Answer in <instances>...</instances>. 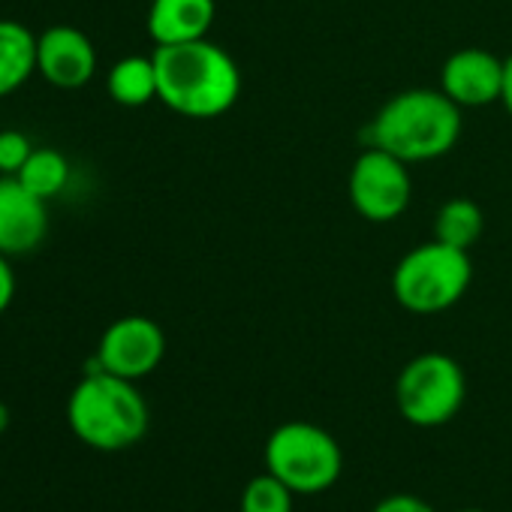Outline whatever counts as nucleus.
Instances as JSON below:
<instances>
[{"instance_id":"5701e85b","label":"nucleus","mask_w":512,"mask_h":512,"mask_svg":"<svg viewBox=\"0 0 512 512\" xmlns=\"http://www.w3.org/2000/svg\"><path fill=\"white\" fill-rule=\"evenodd\" d=\"M458 512H485V509H458Z\"/></svg>"},{"instance_id":"4be33fe9","label":"nucleus","mask_w":512,"mask_h":512,"mask_svg":"<svg viewBox=\"0 0 512 512\" xmlns=\"http://www.w3.org/2000/svg\"><path fill=\"white\" fill-rule=\"evenodd\" d=\"M10 419H13V413H10V407L0 401V437L7 434V428H10Z\"/></svg>"},{"instance_id":"423d86ee","label":"nucleus","mask_w":512,"mask_h":512,"mask_svg":"<svg viewBox=\"0 0 512 512\" xmlns=\"http://www.w3.org/2000/svg\"><path fill=\"white\" fill-rule=\"evenodd\" d=\"M467 398L464 368L446 353L413 356L395 380L398 413L416 428H440L458 416Z\"/></svg>"},{"instance_id":"4468645a","label":"nucleus","mask_w":512,"mask_h":512,"mask_svg":"<svg viewBox=\"0 0 512 512\" xmlns=\"http://www.w3.org/2000/svg\"><path fill=\"white\" fill-rule=\"evenodd\" d=\"M106 91L118 106H127V109H142L151 100H157L154 58L151 55H127V58H121L106 76Z\"/></svg>"},{"instance_id":"f03ea898","label":"nucleus","mask_w":512,"mask_h":512,"mask_svg":"<svg viewBox=\"0 0 512 512\" xmlns=\"http://www.w3.org/2000/svg\"><path fill=\"white\" fill-rule=\"evenodd\" d=\"M461 115L440 88H410L389 97L362 130L365 148H380L404 163L446 157L461 139Z\"/></svg>"},{"instance_id":"f8f14e48","label":"nucleus","mask_w":512,"mask_h":512,"mask_svg":"<svg viewBox=\"0 0 512 512\" xmlns=\"http://www.w3.org/2000/svg\"><path fill=\"white\" fill-rule=\"evenodd\" d=\"M214 19V0H151L145 25L154 46H181L205 40L214 28Z\"/></svg>"},{"instance_id":"f257e3e1","label":"nucleus","mask_w":512,"mask_h":512,"mask_svg":"<svg viewBox=\"0 0 512 512\" xmlns=\"http://www.w3.org/2000/svg\"><path fill=\"white\" fill-rule=\"evenodd\" d=\"M151 58L157 67V100L181 118H220L241 97L235 58L208 37L181 46H154Z\"/></svg>"},{"instance_id":"1a4fd4ad","label":"nucleus","mask_w":512,"mask_h":512,"mask_svg":"<svg viewBox=\"0 0 512 512\" xmlns=\"http://www.w3.org/2000/svg\"><path fill=\"white\" fill-rule=\"evenodd\" d=\"M440 91L458 109H482L500 103L503 94V58L488 49H458L443 61Z\"/></svg>"},{"instance_id":"412c9836","label":"nucleus","mask_w":512,"mask_h":512,"mask_svg":"<svg viewBox=\"0 0 512 512\" xmlns=\"http://www.w3.org/2000/svg\"><path fill=\"white\" fill-rule=\"evenodd\" d=\"M500 103L512 118V55L503 58V94H500Z\"/></svg>"},{"instance_id":"6ab92c4d","label":"nucleus","mask_w":512,"mask_h":512,"mask_svg":"<svg viewBox=\"0 0 512 512\" xmlns=\"http://www.w3.org/2000/svg\"><path fill=\"white\" fill-rule=\"evenodd\" d=\"M371 512H437V509L416 494H389Z\"/></svg>"},{"instance_id":"a211bd4d","label":"nucleus","mask_w":512,"mask_h":512,"mask_svg":"<svg viewBox=\"0 0 512 512\" xmlns=\"http://www.w3.org/2000/svg\"><path fill=\"white\" fill-rule=\"evenodd\" d=\"M31 154L34 142L22 130H0V175H19Z\"/></svg>"},{"instance_id":"9d476101","label":"nucleus","mask_w":512,"mask_h":512,"mask_svg":"<svg viewBox=\"0 0 512 512\" xmlns=\"http://www.w3.org/2000/svg\"><path fill=\"white\" fill-rule=\"evenodd\" d=\"M37 73L61 91L85 88L97 73V49L85 31L52 25L37 37Z\"/></svg>"},{"instance_id":"7ed1b4c3","label":"nucleus","mask_w":512,"mask_h":512,"mask_svg":"<svg viewBox=\"0 0 512 512\" xmlns=\"http://www.w3.org/2000/svg\"><path fill=\"white\" fill-rule=\"evenodd\" d=\"M67 425L88 449L124 452L148 434L151 413L133 380L85 371L67 398Z\"/></svg>"},{"instance_id":"aec40b11","label":"nucleus","mask_w":512,"mask_h":512,"mask_svg":"<svg viewBox=\"0 0 512 512\" xmlns=\"http://www.w3.org/2000/svg\"><path fill=\"white\" fill-rule=\"evenodd\" d=\"M13 299H16V272L10 266V256L0 253V317L10 311Z\"/></svg>"},{"instance_id":"6e6552de","label":"nucleus","mask_w":512,"mask_h":512,"mask_svg":"<svg viewBox=\"0 0 512 512\" xmlns=\"http://www.w3.org/2000/svg\"><path fill=\"white\" fill-rule=\"evenodd\" d=\"M163 356H166V335L160 323L142 314H130L106 326L97 353L85 365V371H109L115 377L139 383L142 377L160 368Z\"/></svg>"},{"instance_id":"39448f33","label":"nucleus","mask_w":512,"mask_h":512,"mask_svg":"<svg viewBox=\"0 0 512 512\" xmlns=\"http://www.w3.org/2000/svg\"><path fill=\"white\" fill-rule=\"evenodd\" d=\"M266 470L296 494H320L341 479V443L314 422H284L266 440Z\"/></svg>"},{"instance_id":"f3484780","label":"nucleus","mask_w":512,"mask_h":512,"mask_svg":"<svg viewBox=\"0 0 512 512\" xmlns=\"http://www.w3.org/2000/svg\"><path fill=\"white\" fill-rule=\"evenodd\" d=\"M293 500H296V491L266 470L244 485L238 512H293Z\"/></svg>"},{"instance_id":"20e7f679","label":"nucleus","mask_w":512,"mask_h":512,"mask_svg":"<svg viewBox=\"0 0 512 512\" xmlns=\"http://www.w3.org/2000/svg\"><path fill=\"white\" fill-rule=\"evenodd\" d=\"M470 281V250H458L431 238L398 260L392 272V296L404 311L416 317H434L455 308L470 290Z\"/></svg>"},{"instance_id":"9b49d317","label":"nucleus","mask_w":512,"mask_h":512,"mask_svg":"<svg viewBox=\"0 0 512 512\" xmlns=\"http://www.w3.org/2000/svg\"><path fill=\"white\" fill-rule=\"evenodd\" d=\"M49 232V211L16 175H0V253H34Z\"/></svg>"},{"instance_id":"dca6fc26","label":"nucleus","mask_w":512,"mask_h":512,"mask_svg":"<svg viewBox=\"0 0 512 512\" xmlns=\"http://www.w3.org/2000/svg\"><path fill=\"white\" fill-rule=\"evenodd\" d=\"M16 178L34 196L49 202V199H55L67 187V181H70V160L58 148H34V154L28 157V163L22 166V172Z\"/></svg>"},{"instance_id":"ddd939ff","label":"nucleus","mask_w":512,"mask_h":512,"mask_svg":"<svg viewBox=\"0 0 512 512\" xmlns=\"http://www.w3.org/2000/svg\"><path fill=\"white\" fill-rule=\"evenodd\" d=\"M37 73V34L22 22L0 19V100Z\"/></svg>"},{"instance_id":"2eb2a0df","label":"nucleus","mask_w":512,"mask_h":512,"mask_svg":"<svg viewBox=\"0 0 512 512\" xmlns=\"http://www.w3.org/2000/svg\"><path fill=\"white\" fill-rule=\"evenodd\" d=\"M485 232V211L476 199L467 196H455L446 199L437 214H434V238L458 247V250H470Z\"/></svg>"},{"instance_id":"0eeeda50","label":"nucleus","mask_w":512,"mask_h":512,"mask_svg":"<svg viewBox=\"0 0 512 512\" xmlns=\"http://www.w3.org/2000/svg\"><path fill=\"white\" fill-rule=\"evenodd\" d=\"M350 202L356 214L368 223H392L398 220L413 199V175L410 163L380 151L362 148L350 169Z\"/></svg>"}]
</instances>
